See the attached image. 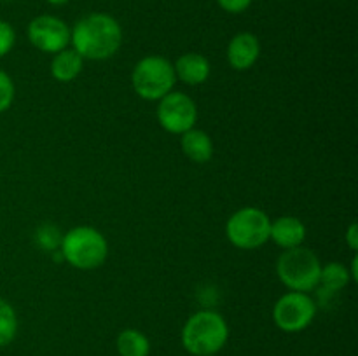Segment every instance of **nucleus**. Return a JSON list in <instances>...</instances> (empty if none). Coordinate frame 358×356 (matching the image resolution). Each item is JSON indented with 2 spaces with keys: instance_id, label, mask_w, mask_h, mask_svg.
I'll list each match as a JSON object with an SVG mask.
<instances>
[{
  "instance_id": "obj_1",
  "label": "nucleus",
  "mask_w": 358,
  "mask_h": 356,
  "mask_svg": "<svg viewBox=\"0 0 358 356\" xmlns=\"http://www.w3.org/2000/svg\"><path fill=\"white\" fill-rule=\"evenodd\" d=\"M70 44L83 59L103 61L121 49L122 28L107 13L86 14L70 28Z\"/></svg>"
},
{
  "instance_id": "obj_2",
  "label": "nucleus",
  "mask_w": 358,
  "mask_h": 356,
  "mask_svg": "<svg viewBox=\"0 0 358 356\" xmlns=\"http://www.w3.org/2000/svg\"><path fill=\"white\" fill-rule=\"evenodd\" d=\"M229 327L222 314L215 311H198L182 328V346L192 356H213L226 346Z\"/></svg>"
},
{
  "instance_id": "obj_3",
  "label": "nucleus",
  "mask_w": 358,
  "mask_h": 356,
  "mask_svg": "<svg viewBox=\"0 0 358 356\" xmlns=\"http://www.w3.org/2000/svg\"><path fill=\"white\" fill-rule=\"evenodd\" d=\"M59 253L63 260L79 271L101 267L108 257V243L103 234L90 225H79L63 234Z\"/></svg>"
},
{
  "instance_id": "obj_4",
  "label": "nucleus",
  "mask_w": 358,
  "mask_h": 356,
  "mask_svg": "<svg viewBox=\"0 0 358 356\" xmlns=\"http://www.w3.org/2000/svg\"><path fill=\"white\" fill-rule=\"evenodd\" d=\"M322 262L313 250L303 244L289 248L276 262V274L280 281L292 292H311L320 283Z\"/></svg>"
},
{
  "instance_id": "obj_5",
  "label": "nucleus",
  "mask_w": 358,
  "mask_h": 356,
  "mask_svg": "<svg viewBox=\"0 0 358 356\" xmlns=\"http://www.w3.org/2000/svg\"><path fill=\"white\" fill-rule=\"evenodd\" d=\"M175 75L173 63L163 56H145L135 65L131 73V86L142 100L159 101L173 91Z\"/></svg>"
},
{
  "instance_id": "obj_6",
  "label": "nucleus",
  "mask_w": 358,
  "mask_h": 356,
  "mask_svg": "<svg viewBox=\"0 0 358 356\" xmlns=\"http://www.w3.org/2000/svg\"><path fill=\"white\" fill-rule=\"evenodd\" d=\"M271 218L255 206H245L229 216L226 236L233 246L240 250H257L269 241Z\"/></svg>"
},
{
  "instance_id": "obj_7",
  "label": "nucleus",
  "mask_w": 358,
  "mask_h": 356,
  "mask_svg": "<svg viewBox=\"0 0 358 356\" xmlns=\"http://www.w3.org/2000/svg\"><path fill=\"white\" fill-rule=\"evenodd\" d=\"M317 316V304L304 292H287L276 300L273 307V321L287 334L303 332L313 323Z\"/></svg>"
},
{
  "instance_id": "obj_8",
  "label": "nucleus",
  "mask_w": 358,
  "mask_h": 356,
  "mask_svg": "<svg viewBox=\"0 0 358 356\" xmlns=\"http://www.w3.org/2000/svg\"><path fill=\"white\" fill-rule=\"evenodd\" d=\"M156 117L164 131L171 135H184L198 122V107L189 94L171 91L157 103Z\"/></svg>"
},
{
  "instance_id": "obj_9",
  "label": "nucleus",
  "mask_w": 358,
  "mask_h": 356,
  "mask_svg": "<svg viewBox=\"0 0 358 356\" xmlns=\"http://www.w3.org/2000/svg\"><path fill=\"white\" fill-rule=\"evenodd\" d=\"M27 37L35 49L49 54L63 51L70 44V28L62 17L41 14L27 27Z\"/></svg>"
},
{
  "instance_id": "obj_10",
  "label": "nucleus",
  "mask_w": 358,
  "mask_h": 356,
  "mask_svg": "<svg viewBox=\"0 0 358 356\" xmlns=\"http://www.w3.org/2000/svg\"><path fill=\"white\" fill-rule=\"evenodd\" d=\"M227 63L238 72L250 70L261 58V40L250 31L236 34L227 44Z\"/></svg>"
},
{
  "instance_id": "obj_11",
  "label": "nucleus",
  "mask_w": 358,
  "mask_h": 356,
  "mask_svg": "<svg viewBox=\"0 0 358 356\" xmlns=\"http://www.w3.org/2000/svg\"><path fill=\"white\" fill-rule=\"evenodd\" d=\"M269 239L278 244L280 248H283V250L301 246L306 239V225L297 216H278L276 220H271Z\"/></svg>"
},
{
  "instance_id": "obj_12",
  "label": "nucleus",
  "mask_w": 358,
  "mask_h": 356,
  "mask_svg": "<svg viewBox=\"0 0 358 356\" xmlns=\"http://www.w3.org/2000/svg\"><path fill=\"white\" fill-rule=\"evenodd\" d=\"M173 68L178 80H182L187 86L205 84L212 73L208 58H205L199 52H185V54L178 56L177 61L173 63Z\"/></svg>"
},
{
  "instance_id": "obj_13",
  "label": "nucleus",
  "mask_w": 358,
  "mask_h": 356,
  "mask_svg": "<svg viewBox=\"0 0 358 356\" xmlns=\"http://www.w3.org/2000/svg\"><path fill=\"white\" fill-rule=\"evenodd\" d=\"M180 147L185 157L192 163L205 164L213 157V142L203 129L192 128L180 135Z\"/></svg>"
},
{
  "instance_id": "obj_14",
  "label": "nucleus",
  "mask_w": 358,
  "mask_h": 356,
  "mask_svg": "<svg viewBox=\"0 0 358 356\" xmlns=\"http://www.w3.org/2000/svg\"><path fill=\"white\" fill-rule=\"evenodd\" d=\"M84 59L83 56L72 47H66L63 51L56 52L55 58L51 61V75L55 77L58 82H72L73 79L79 77L83 72Z\"/></svg>"
},
{
  "instance_id": "obj_15",
  "label": "nucleus",
  "mask_w": 358,
  "mask_h": 356,
  "mask_svg": "<svg viewBox=\"0 0 358 356\" xmlns=\"http://www.w3.org/2000/svg\"><path fill=\"white\" fill-rule=\"evenodd\" d=\"M119 356H149L150 342L145 334L135 328H126L117 335L115 341Z\"/></svg>"
},
{
  "instance_id": "obj_16",
  "label": "nucleus",
  "mask_w": 358,
  "mask_h": 356,
  "mask_svg": "<svg viewBox=\"0 0 358 356\" xmlns=\"http://www.w3.org/2000/svg\"><path fill=\"white\" fill-rule=\"evenodd\" d=\"M350 283H352V276L341 262H329V264L322 265L318 286L322 285L329 292H339V290L346 288Z\"/></svg>"
},
{
  "instance_id": "obj_17",
  "label": "nucleus",
  "mask_w": 358,
  "mask_h": 356,
  "mask_svg": "<svg viewBox=\"0 0 358 356\" xmlns=\"http://www.w3.org/2000/svg\"><path fill=\"white\" fill-rule=\"evenodd\" d=\"M17 334V316L7 300L0 299V348L10 344Z\"/></svg>"
},
{
  "instance_id": "obj_18",
  "label": "nucleus",
  "mask_w": 358,
  "mask_h": 356,
  "mask_svg": "<svg viewBox=\"0 0 358 356\" xmlns=\"http://www.w3.org/2000/svg\"><path fill=\"white\" fill-rule=\"evenodd\" d=\"M62 239L63 234L56 225H42L41 229L37 230V243L48 251L59 250Z\"/></svg>"
},
{
  "instance_id": "obj_19",
  "label": "nucleus",
  "mask_w": 358,
  "mask_h": 356,
  "mask_svg": "<svg viewBox=\"0 0 358 356\" xmlns=\"http://www.w3.org/2000/svg\"><path fill=\"white\" fill-rule=\"evenodd\" d=\"M16 87H14L13 79L7 72L0 70V114L7 112L14 101Z\"/></svg>"
},
{
  "instance_id": "obj_20",
  "label": "nucleus",
  "mask_w": 358,
  "mask_h": 356,
  "mask_svg": "<svg viewBox=\"0 0 358 356\" xmlns=\"http://www.w3.org/2000/svg\"><path fill=\"white\" fill-rule=\"evenodd\" d=\"M14 44H16V31H14L13 24L0 20V58L9 54Z\"/></svg>"
},
{
  "instance_id": "obj_21",
  "label": "nucleus",
  "mask_w": 358,
  "mask_h": 356,
  "mask_svg": "<svg viewBox=\"0 0 358 356\" xmlns=\"http://www.w3.org/2000/svg\"><path fill=\"white\" fill-rule=\"evenodd\" d=\"M220 9L229 14H241L252 6V0H217Z\"/></svg>"
},
{
  "instance_id": "obj_22",
  "label": "nucleus",
  "mask_w": 358,
  "mask_h": 356,
  "mask_svg": "<svg viewBox=\"0 0 358 356\" xmlns=\"http://www.w3.org/2000/svg\"><path fill=\"white\" fill-rule=\"evenodd\" d=\"M345 241H346V244H348L350 250H352V251L358 250V225H357V222L350 223V227L346 229V234H345Z\"/></svg>"
},
{
  "instance_id": "obj_23",
  "label": "nucleus",
  "mask_w": 358,
  "mask_h": 356,
  "mask_svg": "<svg viewBox=\"0 0 358 356\" xmlns=\"http://www.w3.org/2000/svg\"><path fill=\"white\" fill-rule=\"evenodd\" d=\"M358 257L353 255L352 258V269H350V276H352V281H358Z\"/></svg>"
},
{
  "instance_id": "obj_24",
  "label": "nucleus",
  "mask_w": 358,
  "mask_h": 356,
  "mask_svg": "<svg viewBox=\"0 0 358 356\" xmlns=\"http://www.w3.org/2000/svg\"><path fill=\"white\" fill-rule=\"evenodd\" d=\"M45 2H48V3H51V6H56V7H59V6H66V3H69L70 0H45Z\"/></svg>"
},
{
  "instance_id": "obj_25",
  "label": "nucleus",
  "mask_w": 358,
  "mask_h": 356,
  "mask_svg": "<svg viewBox=\"0 0 358 356\" xmlns=\"http://www.w3.org/2000/svg\"><path fill=\"white\" fill-rule=\"evenodd\" d=\"M0 2H14V0H0Z\"/></svg>"
},
{
  "instance_id": "obj_26",
  "label": "nucleus",
  "mask_w": 358,
  "mask_h": 356,
  "mask_svg": "<svg viewBox=\"0 0 358 356\" xmlns=\"http://www.w3.org/2000/svg\"><path fill=\"white\" fill-rule=\"evenodd\" d=\"M213 356H215V355H213Z\"/></svg>"
}]
</instances>
